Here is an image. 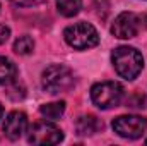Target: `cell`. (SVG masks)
<instances>
[{"instance_id": "1", "label": "cell", "mask_w": 147, "mask_h": 146, "mask_svg": "<svg viewBox=\"0 0 147 146\" xmlns=\"http://www.w3.org/2000/svg\"><path fill=\"white\" fill-rule=\"evenodd\" d=\"M111 62L120 77L134 81L144 69V57L134 46H118L111 53Z\"/></svg>"}, {"instance_id": "2", "label": "cell", "mask_w": 147, "mask_h": 146, "mask_svg": "<svg viewBox=\"0 0 147 146\" xmlns=\"http://www.w3.org/2000/svg\"><path fill=\"white\" fill-rule=\"evenodd\" d=\"M41 86L50 95H60L74 86V74L62 64H53L41 74Z\"/></svg>"}, {"instance_id": "3", "label": "cell", "mask_w": 147, "mask_h": 146, "mask_svg": "<svg viewBox=\"0 0 147 146\" xmlns=\"http://www.w3.org/2000/svg\"><path fill=\"white\" fill-rule=\"evenodd\" d=\"M123 95H125L123 86L115 81H103L91 88V100L101 110H110L120 105V102L123 100Z\"/></svg>"}, {"instance_id": "4", "label": "cell", "mask_w": 147, "mask_h": 146, "mask_svg": "<svg viewBox=\"0 0 147 146\" xmlns=\"http://www.w3.org/2000/svg\"><path fill=\"white\" fill-rule=\"evenodd\" d=\"M63 38L69 46L75 50H89L99 43L98 29L89 23H75L63 31Z\"/></svg>"}, {"instance_id": "5", "label": "cell", "mask_w": 147, "mask_h": 146, "mask_svg": "<svg viewBox=\"0 0 147 146\" xmlns=\"http://www.w3.org/2000/svg\"><path fill=\"white\" fill-rule=\"evenodd\" d=\"M113 131L125 139H139L147 129V119L140 115H120L111 124Z\"/></svg>"}, {"instance_id": "6", "label": "cell", "mask_w": 147, "mask_h": 146, "mask_svg": "<svg viewBox=\"0 0 147 146\" xmlns=\"http://www.w3.org/2000/svg\"><path fill=\"white\" fill-rule=\"evenodd\" d=\"M28 141L31 145H58L63 141V132L51 122L39 120L29 127Z\"/></svg>"}, {"instance_id": "7", "label": "cell", "mask_w": 147, "mask_h": 146, "mask_svg": "<svg viewBox=\"0 0 147 146\" xmlns=\"http://www.w3.org/2000/svg\"><path fill=\"white\" fill-rule=\"evenodd\" d=\"M140 31V17L134 12H121L111 24V35L120 40L135 38Z\"/></svg>"}, {"instance_id": "8", "label": "cell", "mask_w": 147, "mask_h": 146, "mask_svg": "<svg viewBox=\"0 0 147 146\" xmlns=\"http://www.w3.org/2000/svg\"><path fill=\"white\" fill-rule=\"evenodd\" d=\"M2 129H3V132L9 139H12V141L19 139L28 131V115L24 112H19V110L10 112L5 117Z\"/></svg>"}, {"instance_id": "9", "label": "cell", "mask_w": 147, "mask_h": 146, "mask_svg": "<svg viewBox=\"0 0 147 146\" xmlns=\"http://www.w3.org/2000/svg\"><path fill=\"white\" fill-rule=\"evenodd\" d=\"M75 127H77V134H80V136H92V134H96L98 131H101L103 124H101V120H99L98 117H94V115H82V117L77 120Z\"/></svg>"}, {"instance_id": "10", "label": "cell", "mask_w": 147, "mask_h": 146, "mask_svg": "<svg viewBox=\"0 0 147 146\" xmlns=\"http://www.w3.org/2000/svg\"><path fill=\"white\" fill-rule=\"evenodd\" d=\"M63 112H65V102H53L39 107V113L48 120H58L63 115Z\"/></svg>"}, {"instance_id": "11", "label": "cell", "mask_w": 147, "mask_h": 146, "mask_svg": "<svg viewBox=\"0 0 147 146\" xmlns=\"http://www.w3.org/2000/svg\"><path fill=\"white\" fill-rule=\"evenodd\" d=\"M80 5L82 0H57V9L65 17H74L80 10Z\"/></svg>"}, {"instance_id": "12", "label": "cell", "mask_w": 147, "mask_h": 146, "mask_svg": "<svg viewBox=\"0 0 147 146\" xmlns=\"http://www.w3.org/2000/svg\"><path fill=\"white\" fill-rule=\"evenodd\" d=\"M14 77H16V65L9 59L0 57V84H7L14 81Z\"/></svg>"}, {"instance_id": "13", "label": "cell", "mask_w": 147, "mask_h": 146, "mask_svg": "<svg viewBox=\"0 0 147 146\" xmlns=\"http://www.w3.org/2000/svg\"><path fill=\"white\" fill-rule=\"evenodd\" d=\"M33 50H34V40L28 35L17 38L14 43V52L17 55H29V53H33Z\"/></svg>"}, {"instance_id": "14", "label": "cell", "mask_w": 147, "mask_h": 146, "mask_svg": "<svg viewBox=\"0 0 147 146\" xmlns=\"http://www.w3.org/2000/svg\"><path fill=\"white\" fill-rule=\"evenodd\" d=\"M127 107L130 108H146L147 107V98L142 93H134L132 96L127 98Z\"/></svg>"}, {"instance_id": "15", "label": "cell", "mask_w": 147, "mask_h": 146, "mask_svg": "<svg viewBox=\"0 0 147 146\" xmlns=\"http://www.w3.org/2000/svg\"><path fill=\"white\" fill-rule=\"evenodd\" d=\"M10 36V29L7 28V26H3V24H0V45H3L7 40Z\"/></svg>"}, {"instance_id": "16", "label": "cell", "mask_w": 147, "mask_h": 146, "mask_svg": "<svg viewBox=\"0 0 147 146\" xmlns=\"http://www.w3.org/2000/svg\"><path fill=\"white\" fill-rule=\"evenodd\" d=\"M12 2L17 3V5H22V7H29V5H36L43 0H12Z\"/></svg>"}, {"instance_id": "17", "label": "cell", "mask_w": 147, "mask_h": 146, "mask_svg": "<svg viewBox=\"0 0 147 146\" xmlns=\"http://www.w3.org/2000/svg\"><path fill=\"white\" fill-rule=\"evenodd\" d=\"M2 115H3V107L0 105V119H2Z\"/></svg>"}, {"instance_id": "18", "label": "cell", "mask_w": 147, "mask_h": 146, "mask_svg": "<svg viewBox=\"0 0 147 146\" xmlns=\"http://www.w3.org/2000/svg\"><path fill=\"white\" fill-rule=\"evenodd\" d=\"M146 143H147V139H146Z\"/></svg>"}]
</instances>
